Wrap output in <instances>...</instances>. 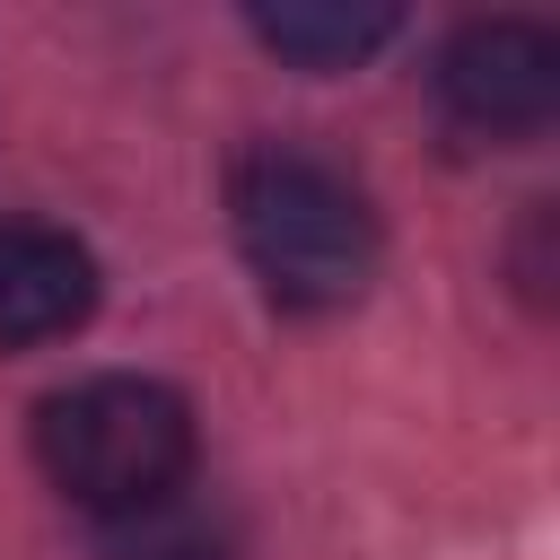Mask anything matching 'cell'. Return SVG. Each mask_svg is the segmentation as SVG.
<instances>
[{
    "instance_id": "4",
    "label": "cell",
    "mask_w": 560,
    "mask_h": 560,
    "mask_svg": "<svg viewBox=\"0 0 560 560\" xmlns=\"http://www.w3.org/2000/svg\"><path fill=\"white\" fill-rule=\"evenodd\" d=\"M96 315V254L70 228L0 219V350L61 341Z\"/></svg>"
},
{
    "instance_id": "5",
    "label": "cell",
    "mask_w": 560,
    "mask_h": 560,
    "mask_svg": "<svg viewBox=\"0 0 560 560\" xmlns=\"http://www.w3.org/2000/svg\"><path fill=\"white\" fill-rule=\"evenodd\" d=\"M245 26H254L262 52H280V61H298V70H350V61H368L402 18L376 9V0H280V9H254Z\"/></svg>"
},
{
    "instance_id": "1",
    "label": "cell",
    "mask_w": 560,
    "mask_h": 560,
    "mask_svg": "<svg viewBox=\"0 0 560 560\" xmlns=\"http://www.w3.org/2000/svg\"><path fill=\"white\" fill-rule=\"evenodd\" d=\"M228 219H236L245 271L289 315L350 306L376 280V254H385L368 192L332 158H315L298 140H262V149H245L228 166Z\"/></svg>"
},
{
    "instance_id": "6",
    "label": "cell",
    "mask_w": 560,
    "mask_h": 560,
    "mask_svg": "<svg viewBox=\"0 0 560 560\" xmlns=\"http://www.w3.org/2000/svg\"><path fill=\"white\" fill-rule=\"evenodd\" d=\"M140 560H219L210 542H158V551H140Z\"/></svg>"
},
{
    "instance_id": "3",
    "label": "cell",
    "mask_w": 560,
    "mask_h": 560,
    "mask_svg": "<svg viewBox=\"0 0 560 560\" xmlns=\"http://www.w3.org/2000/svg\"><path fill=\"white\" fill-rule=\"evenodd\" d=\"M446 122L481 140H534L560 114V35L542 18H472L438 52Z\"/></svg>"
},
{
    "instance_id": "2",
    "label": "cell",
    "mask_w": 560,
    "mask_h": 560,
    "mask_svg": "<svg viewBox=\"0 0 560 560\" xmlns=\"http://www.w3.org/2000/svg\"><path fill=\"white\" fill-rule=\"evenodd\" d=\"M35 464L88 516H149L192 472V402L158 376H79L35 402Z\"/></svg>"
}]
</instances>
